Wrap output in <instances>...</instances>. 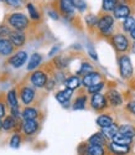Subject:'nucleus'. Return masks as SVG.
Returning <instances> with one entry per match:
<instances>
[{
	"mask_svg": "<svg viewBox=\"0 0 135 155\" xmlns=\"http://www.w3.org/2000/svg\"><path fill=\"white\" fill-rule=\"evenodd\" d=\"M8 22L10 26L16 31H22L29 26V19L24 14H21V12H14V14L9 15Z\"/></svg>",
	"mask_w": 135,
	"mask_h": 155,
	"instance_id": "nucleus-1",
	"label": "nucleus"
},
{
	"mask_svg": "<svg viewBox=\"0 0 135 155\" xmlns=\"http://www.w3.org/2000/svg\"><path fill=\"white\" fill-rule=\"evenodd\" d=\"M119 72H120V76L123 77L124 80H128L133 76L134 68H133L131 60L128 55L120 56V58H119Z\"/></svg>",
	"mask_w": 135,
	"mask_h": 155,
	"instance_id": "nucleus-2",
	"label": "nucleus"
},
{
	"mask_svg": "<svg viewBox=\"0 0 135 155\" xmlns=\"http://www.w3.org/2000/svg\"><path fill=\"white\" fill-rule=\"evenodd\" d=\"M97 28H98V30H99L103 35L109 36V35L112 34V31H113V28H114V16H112L110 14L103 15V16L98 20Z\"/></svg>",
	"mask_w": 135,
	"mask_h": 155,
	"instance_id": "nucleus-3",
	"label": "nucleus"
},
{
	"mask_svg": "<svg viewBox=\"0 0 135 155\" xmlns=\"http://www.w3.org/2000/svg\"><path fill=\"white\" fill-rule=\"evenodd\" d=\"M112 44L118 52H127L129 50V41L124 34H115L112 37Z\"/></svg>",
	"mask_w": 135,
	"mask_h": 155,
	"instance_id": "nucleus-4",
	"label": "nucleus"
},
{
	"mask_svg": "<svg viewBox=\"0 0 135 155\" xmlns=\"http://www.w3.org/2000/svg\"><path fill=\"white\" fill-rule=\"evenodd\" d=\"M108 106V99L104 94L102 93H96V94H92L91 97V107L94 110H102L104 108H107Z\"/></svg>",
	"mask_w": 135,
	"mask_h": 155,
	"instance_id": "nucleus-5",
	"label": "nucleus"
},
{
	"mask_svg": "<svg viewBox=\"0 0 135 155\" xmlns=\"http://www.w3.org/2000/svg\"><path fill=\"white\" fill-rule=\"evenodd\" d=\"M48 77L44 71H35L31 74V83L37 88H44L47 84Z\"/></svg>",
	"mask_w": 135,
	"mask_h": 155,
	"instance_id": "nucleus-6",
	"label": "nucleus"
},
{
	"mask_svg": "<svg viewBox=\"0 0 135 155\" xmlns=\"http://www.w3.org/2000/svg\"><path fill=\"white\" fill-rule=\"evenodd\" d=\"M100 78H102V74L99 72H96L93 71L91 73H87L86 76H83L82 78V84L86 87V88H89L94 84H97L100 82Z\"/></svg>",
	"mask_w": 135,
	"mask_h": 155,
	"instance_id": "nucleus-7",
	"label": "nucleus"
},
{
	"mask_svg": "<svg viewBox=\"0 0 135 155\" xmlns=\"http://www.w3.org/2000/svg\"><path fill=\"white\" fill-rule=\"evenodd\" d=\"M113 16L114 19L125 20L127 18L130 16V8L127 4H118L113 11Z\"/></svg>",
	"mask_w": 135,
	"mask_h": 155,
	"instance_id": "nucleus-8",
	"label": "nucleus"
},
{
	"mask_svg": "<svg viewBox=\"0 0 135 155\" xmlns=\"http://www.w3.org/2000/svg\"><path fill=\"white\" fill-rule=\"evenodd\" d=\"M105 97L113 107H119L123 104V97H121L120 92L117 91V89H109L108 93L105 94Z\"/></svg>",
	"mask_w": 135,
	"mask_h": 155,
	"instance_id": "nucleus-9",
	"label": "nucleus"
},
{
	"mask_svg": "<svg viewBox=\"0 0 135 155\" xmlns=\"http://www.w3.org/2000/svg\"><path fill=\"white\" fill-rule=\"evenodd\" d=\"M26 60H28V54H26L25 51H19V52H16L12 57H10L9 63L11 64L12 67L19 68L26 62Z\"/></svg>",
	"mask_w": 135,
	"mask_h": 155,
	"instance_id": "nucleus-10",
	"label": "nucleus"
},
{
	"mask_svg": "<svg viewBox=\"0 0 135 155\" xmlns=\"http://www.w3.org/2000/svg\"><path fill=\"white\" fill-rule=\"evenodd\" d=\"M108 150L114 155H127L130 151V145H120L114 141H110L108 144Z\"/></svg>",
	"mask_w": 135,
	"mask_h": 155,
	"instance_id": "nucleus-11",
	"label": "nucleus"
},
{
	"mask_svg": "<svg viewBox=\"0 0 135 155\" xmlns=\"http://www.w3.org/2000/svg\"><path fill=\"white\" fill-rule=\"evenodd\" d=\"M72 96H73V91H72V89L66 88V89H62V91H58L56 93V99L61 103L62 106L66 107V106H68V103H70Z\"/></svg>",
	"mask_w": 135,
	"mask_h": 155,
	"instance_id": "nucleus-12",
	"label": "nucleus"
},
{
	"mask_svg": "<svg viewBox=\"0 0 135 155\" xmlns=\"http://www.w3.org/2000/svg\"><path fill=\"white\" fill-rule=\"evenodd\" d=\"M60 10L62 14L67 15V16H71L74 14V10H76V6L73 4L72 0H60Z\"/></svg>",
	"mask_w": 135,
	"mask_h": 155,
	"instance_id": "nucleus-13",
	"label": "nucleus"
},
{
	"mask_svg": "<svg viewBox=\"0 0 135 155\" xmlns=\"http://www.w3.org/2000/svg\"><path fill=\"white\" fill-rule=\"evenodd\" d=\"M9 40L12 42V45H14L15 47H20L25 44V40H26V36L22 31H11L10 34V37H9Z\"/></svg>",
	"mask_w": 135,
	"mask_h": 155,
	"instance_id": "nucleus-14",
	"label": "nucleus"
},
{
	"mask_svg": "<svg viewBox=\"0 0 135 155\" xmlns=\"http://www.w3.org/2000/svg\"><path fill=\"white\" fill-rule=\"evenodd\" d=\"M35 99V91L29 87V86H26L21 89V101L25 103V104H30V103H32Z\"/></svg>",
	"mask_w": 135,
	"mask_h": 155,
	"instance_id": "nucleus-15",
	"label": "nucleus"
},
{
	"mask_svg": "<svg viewBox=\"0 0 135 155\" xmlns=\"http://www.w3.org/2000/svg\"><path fill=\"white\" fill-rule=\"evenodd\" d=\"M38 129V123L36 119L34 120H25L24 124H22V130L26 135H32L37 132Z\"/></svg>",
	"mask_w": 135,
	"mask_h": 155,
	"instance_id": "nucleus-16",
	"label": "nucleus"
},
{
	"mask_svg": "<svg viewBox=\"0 0 135 155\" xmlns=\"http://www.w3.org/2000/svg\"><path fill=\"white\" fill-rule=\"evenodd\" d=\"M14 45L10 40L5 38V40H0V55L3 56H9L14 52Z\"/></svg>",
	"mask_w": 135,
	"mask_h": 155,
	"instance_id": "nucleus-17",
	"label": "nucleus"
},
{
	"mask_svg": "<svg viewBox=\"0 0 135 155\" xmlns=\"http://www.w3.org/2000/svg\"><path fill=\"white\" fill-rule=\"evenodd\" d=\"M83 155H105V149L104 147L99 145H93V144H87L84 147V153Z\"/></svg>",
	"mask_w": 135,
	"mask_h": 155,
	"instance_id": "nucleus-18",
	"label": "nucleus"
},
{
	"mask_svg": "<svg viewBox=\"0 0 135 155\" xmlns=\"http://www.w3.org/2000/svg\"><path fill=\"white\" fill-rule=\"evenodd\" d=\"M88 144L104 147V145L107 144V139H105V137L102 134V132H99V133H94L93 135H91V137L88 138Z\"/></svg>",
	"mask_w": 135,
	"mask_h": 155,
	"instance_id": "nucleus-19",
	"label": "nucleus"
},
{
	"mask_svg": "<svg viewBox=\"0 0 135 155\" xmlns=\"http://www.w3.org/2000/svg\"><path fill=\"white\" fill-rule=\"evenodd\" d=\"M100 132H102V134L105 137V139L113 140V139H114V137H115V135L118 134V132H119V127H118L117 124H114V123H113L110 127L100 129Z\"/></svg>",
	"mask_w": 135,
	"mask_h": 155,
	"instance_id": "nucleus-20",
	"label": "nucleus"
},
{
	"mask_svg": "<svg viewBox=\"0 0 135 155\" xmlns=\"http://www.w3.org/2000/svg\"><path fill=\"white\" fill-rule=\"evenodd\" d=\"M96 123H97V125H98L100 129H103V128L110 127L114 122H113V118L110 117V115H108V114H100L99 117L97 118Z\"/></svg>",
	"mask_w": 135,
	"mask_h": 155,
	"instance_id": "nucleus-21",
	"label": "nucleus"
},
{
	"mask_svg": "<svg viewBox=\"0 0 135 155\" xmlns=\"http://www.w3.org/2000/svg\"><path fill=\"white\" fill-rule=\"evenodd\" d=\"M81 84H82V80H81L78 76H71V77H68V78L66 80V82H64L66 88L72 89V91L77 89Z\"/></svg>",
	"mask_w": 135,
	"mask_h": 155,
	"instance_id": "nucleus-22",
	"label": "nucleus"
},
{
	"mask_svg": "<svg viewBox=\"0 0 135 155\" xmlns=\"http://www.w3.org/2000/svg\"><path fill=\"white\" fill-rule=\"evenodd\" d=\"M118 133L134 139L135 138V127H133L130 124H121V125H119V132Z\"/></svg>",
	"mask_w": 135,
	"mask_h": 155,
	"instance_id": "nucleus-23",
	"label": "nucleus"
},
{
	"mask_svg": "<svg viewBox=\"0 0 135 155\" xmlns=\"http://www.w3.org/2000/svg\"><path fill=\"white\" fill-rule=\"evenodd\" d=\"M42 62V56L40 54H32L30 60H29V64H28V70L29 71H32V70H36L40 63Z\"/></svg>",
	"mask_w": 135,
	"mask_h": 155,
	"instance_id": "nucleus-24",
	"label": "nucleus"
},
{
	"mask_svg": "<svg viewBox=\"0 0 135 155\" xmlns=\"http://www.w3.org/2000/svg\"><path fill=\"white\" fill-rule=\"evenodd\" d=\"M38 117V112L32 108V107H28V108H25L24 112H22V118L24 120H34Z\"/></svg>",
	"mask_w": 135,
	"mask_h": 155,
	"instance_id": "nucleus-25",
	"label": "nucleus"
},
{
	"mask_svg": "<svg viewBox=\"0 0 135 155\" xmlns=\"http://www.w3.org/2000/svg\"><path fill=\"white\" fill-rule=\"evenodd\" d=\"M6 99H8V103L10 106V109H14V108H19V102H18V97H16V93L15 91H9L8 92V96H6Z\"/></svg>",
	"mask_w": 135,
	"mask_h": 155,
	"instance_id": "nucleus-26",
	"label": "nucleus"
},
{
	"mask_svg": "<svg viewBox=\"0 0 135 155\" xmlns=\"http://www.w3.org/2000/svg\"><path fill=\"white\" fill-rule=\"evenodd\" d=\"M112 141H114V143H117V144H120V145H130L133 139L129 138V137H125L123 134H120V133H118Z\"/></svg>",
	"mask_w": 135,
	"mask_h": 155,
	"instance_id": "nucleus-27",
	"label": "nucleus"
},
{
	"mask_svg": "<svg viewBox=\"0 0 135 155\" xmlns=\"http://www.w3.org/2000/svg\"><path fill=\"white\" fill-rule=\"evenodd\" d=\"M86 102H87V97L86 96H79L78 98H76V101L73 102L72 108L74 110H82L86 107Z\"/></svg>",
	"mask_w": 135,
	"mask_h": 155,
	"instance_id": "nucleus-28",
	"label": "nucleus"
},
{
	"mask_svg": "<svg viewBox=\"0 0 135 155\" xmlns=\"http://www.w3.org/2000/svg\"><path fill=\"white\" fill-rule=\"evenodd\" d=\"M123 29H124L127 32H129V34L135 30V19H134L133 16H129V18H127V19L124 20V22H123Z\"/></svg>",
	"mask_w": 135,
	"mask_h": 155,
	"instance_id": "nucleus-29",
	"label": "nucleus"
},
{
	"mask_svg": "<svg viewBox=\"0 0 135 155\" xmlns=\"http://www.w3.org/2000/svg\"><path fill=\"white\" fill-rule=\"evenodd\" d=\"M15 128V118L12 115H9L3 120V129L4 130H11Z\"/></svg>",
	"mask_w": 135,
	"mask_h": 155,
	"instance_id": "nucleus-30",
	"label": "nucleus"
},
{
	"mask_svg": "<svg viewBox=\"0 0 135 155\" xmlns=\"http://www.w3.org/2000/svg\"><path fill=\"white\" fill-rule=\"evenodd\" d=\"M117 5H118V0H108V2H103L102 9L105 12H110V11H114Z\"/></svg>",
	"mask_w": 135,
	"mask_h": 155,
	"instance_id": "nucleus-31",
	"label": "nucleus"
},
{
	"mask_svg": "<svg viewBox=\"0 0 135 155\" xmlns=\"http://www.w3.org/2000/svg\"><path fill=\"white\" fill-rule=\"evenodd\" d=\"M93 71H94V70H93V66H92L89 62H83L82 64H81V67H79L77 74H83V76H86L87 73H91V72H93Z\"/></svg>",
	"mask_w": 135,
	"mask_h": 155,
	"instance_id": "nucleus-32",
	"label": "nucleus"
},
{
	"mask_svg": "<svg viewBox=\"0 0 135 155\" xmlns=\"http://www.w3.org/2000/svg\"><path fill=\"white\" fill-rule=\"evenodd\" d=\"M68 62H70V60L67 58V57H64V56H57L55 58V64H56L58 68L67 67V66H68Z\"/></svg>",
	"mask_w": 135,
	"mask_h": 155,
	"instance_id": "nucleus-33",
	"label": "nucleus"
},
{
	"mask_svg": "<svg viewBox=\"0 0 135 155\" xmlns=\"http://www.w3.org/2000/svg\"><path fill=\"white\" fill-rule=\"evenodd\" d=\"M9 144H10V147H11V148L18 149V148L21 145V137H20L19 134H14V135H11Z\"/></svg>",
	"mask_w": 135,
	"mask_h": 155,
	"instance_id": "nucleus-34",
	"label": "nucleus"
},
{
	"mask_svg": "<svg viewBox=\"0 0 135 155\" xmlns=\"http://www.w3.org/2000/svg\"><path fill=\"white\" fill-rule=\"evenodd\" d=\"M11 30L6 25H0V40H5L6 37H10Z\"/></svg>",
	"mask_w": 135,
	"mask_h": 155,
	"instance_id": "nucleus-35",
	"label": "nucleus"
},
{
	"mask_svg": "<svg viewBox=\"0 0 135 155\" xmlns=\"http://www.w3.org/2000/svg\"><path fill=\"white\" fill-rule=\"evenodd\" d=\"M103 88H104V82H99V83H97V84H94V86L87 88V89H88V93L96 94V93H100V91H102Z\"/></svg>",
	"mask_w": 135,
	"mask_h": 155,
	"instance_id": "nucleus-36",
	"label": "nucleus"
},
{
	"mask_svg": "<svg viewBox=\"0 0 135 155\" xmlns=\"http://www.w3.org/2000/svg\"><path fill=\"white\" fill-rule=\"evenodd\" d=\"M98 20L99 19L96 15H87L86 16V24L88 25V26H97Z\"/></svg>",
	"mask_w": 135,
	"mask_h": 155,
	"instance_id": "nucleus-37",
	"label": "nucleus"
},
{
	"mask_svg": "<svg viewBox=\"0 0 135 155\" xmlns=\"http://www.w3.org/2000/svg\"><path fill=\"white\" fill-rule=\"evenodd\" d=\"M28 10H29V14H30L31 19H34V20H38L40 19V15H38V12L36 11L34 4H28Z\"/></svg>",
	"mask_w": 135,
	"mask_h": 155,
	"instance_id": "nucleus-38",
	"label": "nucleus"
},
{
	"mask_svg": "<svg viewBox=\"0 0 135 155\" xmlns=\"http://www.w3.org/2000/svg\"><path fill=\"white\" fill-rule=\"evenodd\" d=\"M72 2H73V4H74L76 9H78L81 12H83V11L87 9V4H86L84 0H72Z\"/></svg>",
	"mask_w": 135,
	"mask_h": 155,
	"instance_id": "nucleus-39",
	"label": "nucleus"
},
{
	"mask_svg": "<svg viewBox=\"0 0 135 155\" xmlns=\"http://www.w3.org/2000/svg\"><path fill=\"white\" fill-rule=\"evenodd\" d=\"M5 3L12 8H19L21 5V0H5Z\"/></svg>",
	"mask_w": 135,
	"mask_h": 155,
	"instance_id": "nucleus-40",
	"label": "nucleus"
},
{
	"mask_svg": "<svg viewBox=\"0 0 135 155\" xmlns=\"http://www.w3.org/2000/svg\"><path fill=\"white\" fill-rule=\"evenodd\" d=\"M127 109L135 115V101H131V102L128 103V104H127Z\"/></svg>",
	"mask_w": 135,
	"mask_h": 155,
	"instance_id": "nucleus-41",
	"label": "nucleus"
},
{
	"mask_svg": "<svg viewBox=\"0 0 135 155\" xmlns=\"http://www.w3.org/2000/svg\"><path fill=\"white\" fill-rule=\"evenodd\" d=\"M48 15H50V18H52L53 20H57L58 19V14L56 11H53V10H50L48 11Z\"/></svg>",
	"mask_w": 135,
	"mask_h": 155,
	"instance_id": "nucleus-42",
	"label": "nucleus"
},
{
	"mask_svg": "<svg viewBox=\"0 0 135 155\" xmlns=\"http://www.w3.org/2000/svg\"><path fill=\"white\" fill-rule=\"evenodd\" d=\"M88 52H89V55H91V57L93 58V60H98V56H97V54H96V51H94V50H92V48H89L88 50Z\"/></svg>",
	"mask_w": 135,
	"mask_h": 155,
	"instance_id": "nucleus-43",
	"label": "nucleus"
},
{
	"mask_svg": "<svg viewBox=\"0 0 135 155\" xmlns=\"http://www.w3.org/2000/svg\"><path fill=\"white\" fill-rule=\"evenodd\" d=\"M5 115V106L3 103H0V118H3Z\"/></svg>",
	"mask_w": 135,
	"mask_h": 155,
	"instance_id": "nucleus-44",
	"label": "nucleus"
},
{
	"mask_svg": "<svg viewBox=\"0 0 135 155\" xmlns=\"http://www.w3.org/2000/svg\"><path fill=\"white\" fill-rule=\"evenodd\" d=\"M58 48H60L58 46H55V47H53V48H52V50L50 51V54H48V56H50V57H51V56H53V55H55V52H56V51H57Z\"/></svg>",
	"mask_w": 135,
	"mask_h": 155,
	"instance_id": "nucleus-45",
	"label": "nucleus"
},
{
	"mask_svg": "<svg viewBox=\"0 0 135 155\" xmlns=\"http://www.w3.org/2000/svg\"><path fill=\"white\" fill-rule=\"evenodd\" d=\"M47 84H48L47 89H48V91H50V89H52L53 87H55V81H53V80H52V81H50V82L47 81Z\"/></svg>",
	"mask_w": 135,
	"mask_h": 155,
	"instance_id": "nucleus-46",
	"label": "nucleus"
},
{
	"mask_svg": "<svg viewBox=\"0 0 135 155\" xmlns=\"http://www.w3.org/2000/svg\"><path fill=\"white\" fill-rule=\"evenodd\" d=\"M130 37H131V38H133V40H134V41H135V30H134V31H131V32H130Z\"/></svg>",
	"mask_w": 135,
	"mask_h": 155,
	"instance_id": "nucleus-47",
	"label": "nucleus"
},
{
	"mask_svg": "<svg viewBox=\"0 0 135 155\" xmlns=\"http://www.w3.org/2000/svg\"><path fill=\"white\" fill-rule=\"evenodd\" d=\"M0 128H3V122H2V119H0Z\"/></svg>",
	"mask_w": 135,
	"mask_h": 155,
	"instance_id": "nucleus-48",
	"label": "nucleus"
},
{
	"mask_svg": "<svg viewBox=\"0 0 135 155\" xmlns=\"http://www.w3.org/2000/svg\"><path fill=\"white\" fill-rule=\"evenodd\" d=\"M103 2H108V0H103Z\"/></svg>",
	"mask_w": 135,
	"mask_h": 155,
	"instance_id": "nucleus-49",
	"label": "nucleus"
},
{
	"mask_svg": "<svg viewBox=\"0 0 135 155\" xmlns=\"http://www.w3.org/2000/svg\"><path fill=\"white\" fill-rule=\"evenodd\" d=\"M4 2H5V0H4Z\"/></svg>",
	"mask_w": 135,
	"mask_h": 155,
	"instance_id": "nucleus-50",
	"label": "nucleus"
}]
</instances>
